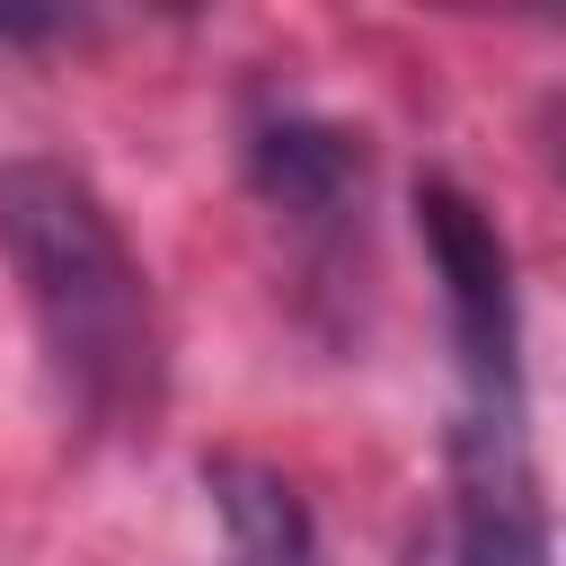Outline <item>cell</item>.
I'll return each mask as SVG.
<instances>
[{
    "label": "cell",
    "instance_id": "obj_1",
    "mask_svg": "<svg viewBox=\"0 0 566 566\" xmlns=\"http://www.w3.org/2000/svg\"><path fill=\"white\" fill-rule=\"evenodd\" d=\"M0 256L35 318L44 371L88 433H142L168 389V336L150 265L133 256L106 195L44 150L0 159Z\"/></svg>",
    "mask_w": 566,
    "mask_h": 566
},
{
    "label": "cell",
    "instance_id": "obj_2",
    "mask_svg": "<svg viewBox=\"0 0 566 566\" xmlns=\"http://www.w3.org/2000/svg\"><path fill=\"white\" fill-rule=\"evenodd\" d=\"M416 230H424V256L442 274V327H451V363H460V407L469 416H531L522 292H513V248H504L495 212L469 186L424 177L416 186Z\"/></svg>",
    "mask_w": 566,
    "mask_h": 566
},
{
    "label": "cell",
    "instance_id": "obj_3",
    "mask_svg": "<svg viewBox=\"0 0 566 566\" xmlns=\"http://www.w3.org/2000/svg\"><path fill=\"white\" fill-rule=\"evenodd\" d=\"M407 566H557L548 495H539V460H531V416L451 407L442 504L407 539Z\"/></svg>",
    "mask_w": 566,
    "mask_h": 566
},
{
    "label": "cell",
    "instance_id": "obj_4",
    "mask_svg": "<svg viewBox=\"0 0 566 566\" xmlns=\"http://www.w3.org/2000/svg\"><path fill=\"white\" fill-rule=\"evenodd\" d=\"M248 186L301 239H345L363 221V133H345L310 106H274L248 124Z\"/></svg>",
    "mask_w": 566,
    "mask_h": 566
},
{
    "label": "cell",
    "instance_id": "obj_5",
    "mask_svg": "<svg viewBox=\"0 0 566 566\" xmlns=\"http://www.w3.org/2000/svg\"><path fill=\"white\" fill-rule=\"evenodd\" d=\"M203 495L221 513V566H318L310 495L274 460L221 451V460H203Z\"/></svg>",
    "mask_w": 566,
    "mask_h": 566
}]
</instances>
